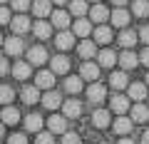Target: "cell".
I'll use <instances>...</instances> for the list:
<instances>
[{
    "mask_svg": "<svg viewBox=\"0 0 149 144\" xmlns=\"http://www.w3.org/2000/svg\"><path fill=\"white\" fill-rule=\"evenodd\" d=\"M3 47H5V55L17 57V55H22V50H25V42L20 40V35H13V38L3 40Z\"/></svg>",
    "mask_w": 149,
    "mask_h": 144,
    "instance_id": "1",
    "label": "cell"
},
{
    "mask_svg": "<svg viewBox=\"0 0 149 144\" xmlns=\"http://www.w3.org/2000/svg\"><path fill=\"white\" fill-rule=\"evenodd\" d=\"M55 47L62 50V52H67L70 47H74V32H70V30H60L57 35H55Z\"/></svg>",
    "mask_w": 149,
    "mask_h": 144,
    "instance_id": "2",
    "label": "cell"
},
{
    "mask_svg": "<svg viewBox=\"0 0 149 144\" xmlns=\"http://www.w3.org/2000/svg\"><path fill=\"white\" fill-rule=\"evenodd\" d=\"M35 87H40V90H52V87H55V72H52V70L37 72V75H35Z\"/></svg>",
    "mask_w": 149,
    "mask_h": 144,
    "instance_id": "3",
    "label": "cell"
},
{
    "mask_svg": "<svg viewBox=\"0 0 149 144\" xmlns=\"http://www.w3.org/2000/svg\"><path fill=\"white\" fill-rule=\"evenodd\" d=\"M104 95H107V87L100 85V82H92V85L87 87V99H90L92 104H100V102H104Z\"/></svg>",
    "mask_w": 149,
    "mask_h": 144,
    "instance_id": "4",
    "label": "cell"
},
{
    "mask_svg": "<svg viewBox=\"0 0 149 144\" xmlns=\"http://www.w3.org/2000/svg\"><path fill=\"white\" fill-rule=\"evenodd\" d=\"M129 112H132V122H134V124L149 122V104L144 107V102H137L134 107H129Z\"/></svg>",
    "mask_w": 149,
    "mask_h": 144,
    "instance_id": "5",
    "label": "cell"
},
{
    "mask_svg": "<svg viewBox=\"0 0 149 144\" xmlns=\"http://www.w3.org/2000/svg\"><path fill=\"white\" fill-rule=\"evenodd\" d=\"M27 62L30 65H45L47 62V50L42 45H35V47L27 50Z\"/></svg>",
    "mask_w": 149,
    "mask_h": 144,
    "instance_id": "6",
    "label": "cell"
},
{
    "mask_svg": "<svg viewBox=\"0 0 149 144\" xmlns=\"http://www.w3.org/2000/svg\"><path fill=\"white\" fill-rule=\"evenodd\" d=\"M62 114L67 119H77L82 114V102L80 99H67V102H62Z\"/></svg>",
    "mask_w": 149,
    "mask_h": 144,
    "instance_id": "7",
    "label": "cell"
},
{
    "mask_svg": "<svg viewBox=\"0 0 149 144\" xmlns=\"http://www.w3.org/2000/svg\"><path fill=\"white\" fill-rule=\"evenodd\" d=\"M30 8H32V13H35L37 20H45V17L52 13V0H35Z\"/></svg>",
    "mask_w": 149,
    "mask_h": 144,
    "instance_id": "8",
    "label": "cell"
},
{
    "mask_svg": "<svg viewBox=\"0 0 149 144\" xmlns=\"http://www.w3.org/2000/svg\"><path fill=\"white\" fill-rule=\"evenodd\" d=\"M112 129H114L119 137H127V134L134 129V122H132V117H124V114H119V117L114 119V127H112Z\"/></svg>",
    "mask_w": 149,
    "mask_h": 144,
    "instance_id": "9",
    "label": "cell"
},
{
    "mask_svg": "<svg viewBox=\"0 0 149 144\" xmlns=\"http://www.w3.org/2000/svg\"><path fill=\"white\" fill-rule=\"evenodd\" d=\"M47 127L52 134H65L67 132V117L65 114H52V117L47 119Z\"/></svg>",
    "mask_w": 149,
    "mask_h": 144,
    "instance_id": "10",
    "label": "cell"
},
{
    "mask_svg": "<svg viewBox=\"0 0 149 144\" xmlns=\"http://www.w3.org/2000/svg\"><path fill=\"white\" fill-rule=\"evenodd\" d=\"M10 27H13V32H15V35H25L27 30H32V25H30V17L27 15H17V17H13L10 20Z\"/></svg>",
    "mask_w": 149,
    "mask_h": 144,
    "instance_id": "11",
    "label": "cell"
},
{
    "mask_svg": "<svg viewBox=\"0 0 149 144\" xmlns=\"http://www.w3.org/2000/svg\"><path fill=\"white\" fill-rule=\"evenodd\" d=\"M50 22H52V27L67 30V27H70V13L67 10H52V13H50Z\"/></svg>",
    "mask_w": 149,
    "mask_h": 144,
    "instance_id": "12",
    "label": "cell"
},
{
    "mask_svg": "<svg viewBox=\"0 0 149 144\" xmlns=\"http://www.w3.org/2000/svg\"><path fill=\"white\" fill-rule=\"evenodd\" d=\"M127 97L134 99V102H144V97H147L144 82H132V85H127Z\"/></svg>",
    "mask_w": 149,
    "mask_h": 144,
    "instance_id": "13",
    "label": "cell"
},
{
    "mask_svg": "<svg viewBox=\"0 0 149 144\" xmlns=\"http://www.w3.org/2000/svg\"><path fill=\"white\" fill-rule=\"evenodd\" d=\"M0 122L8 124V127H13V124L20 122V112H17V107H3V112H0Z\"/></svg>",
    "mask_w": 149,
    "mask_h": 144,
    "instance_id": "14",
    "label": "cell"
},
{
    "mask_svg": "<svg viewBox=\"0 0 149 144\" xmlns=\"http://www.w3.org/2000/svg\"><path fill=\"white\" fill-rule=\"evenodd\" d=\"M117 42L122 45L124 50H132L134 45H137V32H134V30H129V27H122V32H119Z\"/></svg>",
    "mask_w": 149,
    "mask_h": 144,
    "instance_id": "15",
    "label": "cell"
},
{
    "mask_svg": "<svg viewBox=\"0 0 149 144\" xmlns=\"http://www.w3.org/2000/svg\"><path fill=\"white\" fill-rule=\"evenodd\" d=\"M40 102H42L47 109H57V107H62V95L55 92V90H50V92H45V95L40 97Z\"/></svg>",
    "mask_w": 149,
    "mask_h": 144,
    "instance_id": "16",
    "label": "cell"
},
{
    "mask_svg": "<svg viewBox=\"0 0 149 144\" xmlns=\"http://www.w3.org/2000/svg\"><path fill=\"white\" fill-rule=\"evenodd\" d=\"M32 32H35V38H40V40L52 38V22H47V20H37L35 25H32Z\"/></svg>",
    "mask_w": 149,
    "mask_h": 144,
    "instance_id": "17",
    "label": "cell"
},
{
    "mask_svg": "<svg viewBox=\"0 0 149 144\" xmlns=\"http://www.w3.org/2000/svg\"><path fill=\"white\" fill-rule=\"evenodd\" d=\"M117 62L122 65V67H124V72H127V70H134V67L139 65V57L132 52V50H122V55L117 57Z\"/></svg>",
    "mask_w": 149,
    "mask_h": 144,
    "instance_id": "18",
    "label": "cell"
},
{
    "mask_svg": "<svg viewBox=\"0 0 149 144\" xmlns=\"http://www.w3.org/2000/svg\"><path fill=\"white\" fill-rule=\"evenodd\" d=\"M50 67H52L55 75H67V70H70L67 55H57V57H52V60H50Z\"/></svg>",
    "mask_w": 149,
    "mask_h": 144,
    "instance_id": "19",
    "label": "cell"
},
{
    "mask_svg": "<svg viewBox=\"0 0 149 144\" xmlns=\"http://www.w3.org/2000/svg\"><path fill=\"white\" fill-rule=\"evenodd\" d=\"M80 77H82V80L95 82L97 77H100V65H95V62H82V67H80Z\"/></svg>",
    "mask_w": 149,
    "mask_h": 144,
    "instance_id": "20",
    "label": "cell"
},
{
    "mask_svg": "<svg viewBox=\"0 0 149 144\" xmlns=\"http://www.w3.org/2000/svg\"><path fill=\"white\" fill-rule=\"evenodd\" d=\"M77 52H80V57L82 60H90V57H95L97 55V42H92V40H82L80 45H77Z\"/></svg>",
    "mask_w": 149,
    "mask_h": 144,
    "instance_id": "21",
    "label": "cell"
},
{
    "mask_svg": "<svg viewBox=\"0 0 149 144\" xmlns=\"http://www.w3.org/2000/svg\"><path fill=\"white\" fill-rule=\"evenodd\" d=\"M112 27H104V22H102L100 27H95V42L97 45H109L112 42Z\"/></svg>",
    "mask_w": 149,
    "mask_h": 144,
    "instance_id": "22",
    "label": "cell"
},
{
    "mask_svg": "<svg viewBox=\"0 0 149 144\" xmlns=\"http://www.w3.org/2000/svg\"><path fill=\"white\" fill-rule=\"evenodd\" d=\"M92 30H95V27H92V20H85V17H80V20L72 25V32L77 35V38H87Z\"/></svg>",
    "mask_w": 149,
    "mask_h": 144,
    "instance_id": "23",
    "label": "cell"
},
{
    "mask_svg": "<svg viewBox=\"0 0 149 144\" xmlns=\"http://www.w3.org/2000/svg\"><path fill=\"white\" fill-rule=\"evenodd\" d=\"M10 72L15 75V80H27V77L32 75V65L30 62H15Z\"/></svg>",
    "mask_w": 149,
    "mask_h": 144,
    "instance_id": "24",
    "label": "cell"
},
{
    "mask_svg": "<svg viewBox=\"0 0 149 144\" xmlns=\"http://www.w3.org/2000/svg\"><path fill=\"white\" fill-rule=\"evenodd\" d=\"M109 104H112V109H114L117 114H124L129 107H132V104H129V97H124V95H114Z\"/></svg>",
    "mask_w": 149,
    "mask_h": 144,
    "instance_id": "25",
    "label": "cell"
},
{
    "mask_svg": "<svg viewBox=\"0 0 149 144\" xmlns=\"http://www.w3.org/2000/svg\"><path fill=\"white\" fill-rule=\"evenodd\" d=\"M20 97H22V102L25 104H35V102H40V87H22V92H20Z\"/></svg>",
    "mask_w": 149,
    "mask_h": 144,
    "instance_id": "26",
    "label": "cell"
},
{
    "mask_svg": "<svg viewBox=\"0 0 149 144\" xmlns=\"http://www.w3.org/2000/svg\"><path fill=\"white\" fill-rule=\"evenodd\" d=\"M109 17H112V25H114V27H127L129 25V13L124 10V8H117Z\"/></svg>",
    "mask_w": 149,
    "mask_h": 144,
    "instance_id": "27",
    "label": "cell"
},
{
    "mask_svg": "<svg viewBox=\"0 0 149 144\" xmlns=\"http://www.w3.org/2000/svg\"><path fill=\"white\" fill-rule=\"evenodd\" d=\"M107 17H109V10H107L104 5H100V3H97L95 8H90V20H92V22H100V25H102Z\"/></svg>",
    "mask_w": 149,
    "mask_h": 144,
    "instance_id": "28",
    "label": "cell"
},
{
    "mask_svg": "<svg viewBox=\"0 0 149 144\" xmlns=\"http://www.w3.org/2000/svg\"><path fill=\"white\" fill-rule=\"evenodd\" d=\"M97 60H100V67H112V65L117 62V55L112 52L109 47H104V50L97 52Z\"/></svg>",
    "mask_w": 149,
    "mask_h": 144,
    "instance_id": "29",
    "label": "cell"
},
{
    "mask_svg": "<svg viewBox=\"0 0 149 144\" xmlns=\"http://www.w3.org/2000/svg\"><path fill=\"white\" fill-rule=\"evenodd\" d=\"M109 112H107V109H97L95 114H92V124H95L97 129H104V127H109Z\"/></svg>",
    "mask_w": 149,
    "mask_h": 144,
    "instance_id": "30",
    "label": "cell"
},
{
    "mask_svg": "<svg viewBox=\"0 0 149 144\" xmlns=\"http://www.w3.org/2000/svg\"><path fill=\"white\" fill-rule=\"evenodd\" d=\"M25 129L27 132H42V117L40 114H27L25 117Z\"/></svg>",
    "mask_w": 149,
    "mask_h": 144,
    "instance_id": "31",
    "label": "cell"
},
{
    "mask_svg": "<svg viewBox=\"0 0 149 144\" xmlns=\"http://www.w3.org/2000/svg\"><path fill=\"white\" fill-rule=\"evenodd\" d=\"M109 85L114 87V90H124V87L129 85V77H127V72H112V77H109Z\"/></svg>",
    "mask_w": 149,
    "mask_h": 144,
    "instance_id": "32",
    "label": "cell"
},
{
    "mask_svg": "<svg viewBox=\"0 0 149 144\" xmlns=\"http://www.w3.org/2000/svg\"><path fill=\"white\" fill-rule=\"evenodd\" d=\"M82 77H67L65 80V92H70V95H77V92H82Z\"/></svg>",
    "mask_w": 149,
    "mask_h": 144,
    "instance_id": "33",
    "label": "cell"
},
{
    "mask_svg": "<svg viewBox=\"0 0 149 144\" xmlns=\"http://www.w3.org/2000/svg\"><path fill=\"white\" fill-rule=\"evenodd\" d=\"M90 10L87 8V0H70V13L77 17H85V13Z\"/></svg>",
    "mask_w": 149,
    "mask_h": 144,
    "instance_id": "34",
    "label": "cell"
},
{
    "mask_svg": "<svg viewBox=\"0 0 149 144\" xmlns=\"http://www.w3.org/2000/svg\"><path fill=\"white\" fill-rule=\"evenodd\" d=\"M132 13L137 17H147L149 15V0H134L132 3Z\"/></svg>",
    "mask_w": 149,
    "mask_h": 144,
    "instance_id": "35",
    "label": "cell"
},
{
    "mask_svg": "<svg viewBox=\"0 0 149 144\" xmlns=\"http://www.w3.org/2000/svg\"><path fill=\"white\" fill-rule=\"evenodd\" d=\"M15 99V90L8 85H0V104H10Z\"/></svg>",
    "mask_w": 149,
    "mask_h": 144,
    "instance_id": "36",
    "label": "cell"
},
{
    "mask_svg": "<svg viewBox=\"0 0 149 144\" xmlns=\"http://www.w3.org/2000/svg\"><path fill=\"white\" fill-rule=\"evenodd\" d=\"M35 144H55V134L52 132H37Z\"/></svg>",
    "mask_w": 149,
    "mask_h": 144,
    "instance_id": "37",
    "label": "cell"
},
{
    "mask_svg": "<svg viewBox=\"0 0 149 144\" xmlns=\"http://www.w3.org/2000/svg\"><path fill=\"white\" fill-rule=\"evenodd\" d=\"M30 0H10V8L13 10H17V13H25V10H30Z\"/></svg>",
    "mask_w": 149,
    "mask_h": 144,
    "instance_id": "38",
    "label": "cell"
},
{
    "mask_svg": "<svg viewBox=\"0 0 149 144\" xmlns=\"http://www.w3.org/2000/svg\"><path fill=\"white\" fill-rule=\"evenodd\" d=\"M62 144H80V134L65 132V134H62Z\"/></svg>",
    "mask_w": 149,
    "mask_h": 144,
    "instance_id": "39",
    "label": "cell"
},
{
    "mask_svg": "<svg viewBox=\"0 0 149 144\" xmlns=\"http://www.w3.org/2000/svg\"><path fill=\"white\" fill-rule=\"evenodd\" d=\"M13 17H10V8H5V5H0V25H8Z\"/></svg>",
    "mask_w": 149,
    "mask_h": 144,
    "instance_id": "40",
    "label": "cell"
},
{
    "mask_svg": "<svg viewBox=\"0 0 149 144\" xmlns=\"http://www.w3.org/2000/svg\"><path fill=\"white\" fill-rule=\"evenodd\" d=\"M8 144H27V137L25 134H10V137H8Z\"/></svg>",
    "mask_w": 149,
    "mask_h": 144,
    "instance_id": "41",
    "label": "cell"
},
{
    "mask_svg": "<svg viewBox=\"0 0 149 144\" xmlns=\"http://www.w3.org/2000/svg\"><path fill=\"white\" fill-rule=\"evenodd\" d=\"M139 62H142L144 67H149V45L142 50V55H139Z\"/></svg>",
    "mask_w": 149,
    "mask_h": 144,
    "instance_id": "42",
    "label": "cell"
},
{
    "mask_svg": "<svg viewBox=\"0 0 149 144\" xmlns=\"http://www.w3.org/2000/svg\"><path fill=\"white\" fill-rule=\"evenodd\" d=\"M139 40H142L144 45H149V27H142V30H139V35H137Z\"/></svg>",
    "mask_w": 149,
    "mask_h": 144,
    "instance_id": "43",
    "label": "cell"
},
{
    "mask_svg": "<svg viewBox=\"0 0 149 144\" xmlns=\"http://www.w3.org/2000/svg\"><path fill=\"white\" fill-rule=\"evenodd\" d=\"M8 72H10V65H8V60H5V57H0V77L8 75Z\"/></svg>",
    "mask_w": 149,
    "mask_h": 144,
    "instance_id": "44",
    "label": "cell"
},
{
    "mask_svg": "<svg viewBox=\"0 0 149 144\" xmlns=\"http://www.w3.org/2000/svg\"><path fill=\"white\" fill-rule=\"evenodd\" d=\"M142 144H149V129H144V132H142Z\"/></svg>",
    "mask_w": 149,
    "mask_h": 144,
    "instance_id": "45",
    "label": "cell"
},
{
    "mask_svg": "<svg viewBox=\"0 0 149 144\" xmlns=\"http://www.w3.org/2000/svg\"><path fill=\"white\" fill-rule=\"evenodd\" d=\"M117 144H134V142H132L129 137H119V142H117Z\"/></svg>",
    "mask_w": 149,
    "mask_h": 144,
    "instance_id": "46",
    "label": "cell"
},
{
    "mask_svg": "<svg viewBox=\"0 0 149 144\" xmlns=\"http://www.w3.org/2000/svg\"><path fill=\"white\" fill-rule=\"evenodd\" d=\"M112 3H114V5H117V8H124V5H127V3H129V0H112Z\"/></svg>",
    "mask_w": 149,
    "mask_h": 144,
    "instance_id": "47",
    "label": "cell"
},
{
    "mask_svg": "<svg viewBox=\"0 0 149 144\" xmlns=\"http://www.w3.org/2000/svg\"><path fill=\"white\" fill-rule=\"evenodd\" d=\"M55 5H65V3H70V0H52Z\"/></svg>",
    "mask_w": 149,
    "mask_h": 144,
    "instance_id": "48",
    "label": "cell"
},
{
    "mask_svg": "<svg viewBox=\"0 0 149 144\" xmlns=\"http://www.w3.org/2000/svg\"><path fill=\"white\" fill-rule=\"evenodd\" d=\"M3 134H5V124L0 122V137H3Z\"/></svg>",
    "mask_w": 149,
    "mask_h": 144,
    "instance_id": "49",
    "label": "cell"
},
{
    "mask_svg": "<svg viewBox=\"0 0 149 144\" xmlns=\"http://www.w3.org/2000/svg\"><path fill=\"white\" fill-rule=\"evenodd\" d=\"M147 87H149V72H147Z\"/></svg>",
    "mask_w": 149,
    "mask_h": 144,
    "instance_id": "50",
    "label": "cell"
},
{
    "mask_svg": "<svg viewBox=\"0 0 149 144\" xmlns=\"http://www.w3.org/2000/svg\"><path fill=\"white\" fill-rule=\"evenodd\" d=\"M0 47H3V35H0Z\"/></svg>",
    "mask_w": 149,
    "mask_h": 144,
    "instance_id": "51",
    "label": "cell"
},
{
    "mask_svg": "<svg viewBox=\"0 0 149 144\" xmlns=\"http://www.w3.org/2000/svg\"><path fill=\"white\" fill-rule=\"evenodd\" d=\"M3 3H8V0H0V5H3Z\"/></svg>",
    "mask_w": 149,
    "mask_h": 144,
    "instance_id": "52",
    "label": "cell"
},
{
    "mask_svg": "<svg viewBox=\"0 0 149 144\" xmlns=\"http://www.w3.org/2000/svg\"><path fill=\"white\" fill-rule=\"evenodd\" d=\"M100 144H109V142H100Z\"/></svg>",
    "mask_w": 149,
    "mask_h": 144,
    "instance_id": "53",
    "label": "cell"
},
{
    "mask_svg": "<svg viewBox=\"0 0 149 144\" xmlns=\"http://www.w3.org/2000/svg\"><path fill=\"white\" fill-rule=\"evenodd\" d=\"M92 3H100V0H92Z\"/></svg>",
    "mask_w": 149,
    "mask_h": 144,
    "instance_id": "54",
    "label": "cell"
}]
</instances>
